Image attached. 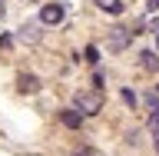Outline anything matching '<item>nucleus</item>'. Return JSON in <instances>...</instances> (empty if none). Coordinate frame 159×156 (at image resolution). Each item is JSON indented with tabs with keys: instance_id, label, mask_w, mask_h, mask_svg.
I'll return each mask as SVG.
<instances>
[{
	"instance_id": "8",
	"label": "nucleus",
	"mask_w": 159,
	"mask_h": 156,
	"mask_svg": "<svg viewBox=\"0 0 159 156\" xmlns=\"http://www.w3.org/2000/svg\"><path fill=\"white\" fill-rule=\"evenodd\" d=\"M139 60H143V67H146V70H159V57L152 53V50H146V53H143Z\"/></svg>"
},
{
	"instance_id": "1",
	"label": "nucleus",
	"mask_w": 159,
	"mask_h": 156,
	"mask_svg": "<svg viewBox=\"0 0 159 156\" xmlns=\"http://www.w3.org/2000/svg\"><path fill=\"white\" fill-rule=\"evenodd\" d=\"M99 106H103L99 90H93V93H76V110L83 113V116H93V113H99Z\"/></svg>"
},
{
	"instance_id": "10",
	"label": "nucleus",
	"mask_w": 159,
	"mask_h": 156,
	"mask_svg": "<svg viewBox=\"0 0 159 156\" xmlns=\"http://www.w3.org/2000/svg\"><path fill=\"white\" fill-rule=\"evenodd\" d=\"M123 103H129V106H136L139 100H136V93H133V90H123Z\"/></svg>"
},
{
	"instance_id": "13",
	"label": "nucleus",
	"mask_w": 159,
	"mask_h": 156,
	"mask_svg": "<svg viewBox=\"0 0 159 156\" xmlns=\"http://www.w3.org/2000/svg\"><path fill=\"white\" fill-rule=\"evenodd\" d=\"M149 10H159V0H149Z\"/></svg>"
},
{
	"instance_id": "4",
	"label": "nucleus",
	"mask_w": 159,
	"mask_h": 156,
	"mask_svg": "<svg viewBox=\"0 0 159 156\" xmlns=\"http://www.w3.org/2000/svg\"><path fill=\"white\" fill-rule=\"evenodd\" d=\"M60 120H63V126L80 130V123H83V113H80V110H63V113H60Z\"/></svg>"
},
{
	"instance_id": "2",
	"label": "nucleus",
	"mask_w": 159,
	"mask_h": 156,
	"mask_svg": "<svg viewBox=\"0 0 159 156\" xmlns=\"http://www.w3.org/2000/svg\"><path fill=\"white\" fill-rule=\"evenodd\" d=\"M129 43H133V33H129V30H123V27H113V30H109V37H106L109 53H123Z\"/></svg>"
},
{
	"instance_id": "12",
	"label": "nucleus",
	"mask_w": 159,
	"mask_h": 156,
	"mask_svg": "<svg viewBox=\"0 0 159 156\" xmlns=\"http://www.w3.org/2000/svg\"><path fill=\"white\" fill-rule=\"evenodd\" d=\"M152 146H156V153H159V130H152Z\"/></svg>"
},
{
	"instance_id": "6",
	"label": "nucleus",
	"mask_w": 159,
	"mask_h": 156,
	"mask_svg": "<svg viewBox=\"0 0 159 156\" xmlns=\"http://www.w3.org/2000/svg\"><path fill=\"white\" fill-rule=\"evenodd\" d=\"M20 40L37 43V40H40V27H37V23H23V27H20Z\"/></svg>"
},
{
	"instance_id": "14",
	"label": "nucleus",
	"mask_w": 159,
	"mask_h": 156,
	"mask_svg": "<svg viewBox=\"0 0 159 156\" xmlns=\"http://www.w3.org/2000/svg\"><path fill=\"white\" fill-rule=\"evenodd\" d=\"M156 47H159V30H156Z\"/></svg>"
},
{
	"instance_id": "3",
	"label": "nucleus",
	"mask_w": 159,
	"mask_h": 156,
	"mask_svg": "<svg viewBox=\"0 0 159 156\" xmlns=\"http://www.w3.org/2000/svg\"><path fill=\"white\" fill-rule=\"evenodd\" d=\"M63 3H47V7L40 10V23H47V27H57V23H63Z\"/></svg>"
},
{
	"instance_id": "5",
	"label": "nucleus",
	"mask_w": 159,
	"mask_h": 156,
	"mask_svg": "<svg viewBox=\"0 0 159 156\" xmlns=\"http://www.w3.org/2000/svg\"><path fill=\"white\" fill-rule=\"evenodd\" d=\"M96 3H99L103 13H109V17H119V13H123V0H96Z\"/></svg>"
},
{
	"instance_id": "11",
	"label": "nucleus",
	"mask_w": 159,
	"mask_h": 156,
	"mask_svg": "<svg viewBox=\"0 0 159 156\" xmlns=\"http://www.w3.org/2000/svg\"><path fill=\"white\" fill-rule=\"evenodd\" d=\"M149 126H152V130H159V110H152V116H149Z\"/></svg>"
},
{
	"instance_id": "7",
	"label": "nucleus",
	"mask_w": 159,
	"mask_h": 156,
	"mask_svg": "<svg viewBox=\"0 0 159 156\" xmlns=\"http://www.w3.org/2000/svg\"><path fill=\"white\" fill-rule=\"evenodd\" d=\"M20 90H23V93H37V90H40V80L33 77V73H23V77H20Z\"/></svg>"
},
{
	"instance_id": "9",
	"label": "nucleus",
	"mask_w": 159,
	"mask_h": 156,
	"mask_svg": "<svg viewBox=\"0 0 159 156\" xmlns=\"http://www.w3.org/2000/svg\"><path fill=\"white\" fill-rule=\"evenodd\" d=\"M86 63H99V50L96 47H86Z\"/></svg>"
}]
</instances>
